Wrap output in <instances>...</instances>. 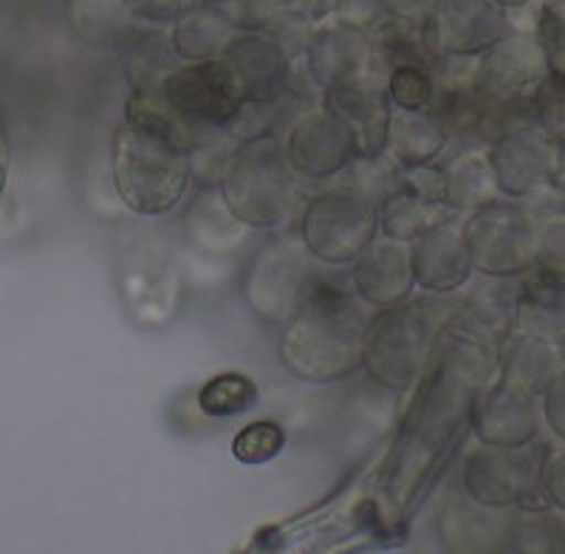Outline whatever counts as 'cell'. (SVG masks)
Returning a JSON list of instances; mask_svg holds the SVG:
<instances>
[{
    "mask_svg": "<svg viewBox=\"0 0 565 554\" xmlns=\"http://www.w3.org/2000/svg\"><path fill=\"white\" fill-rule=\"evenodd\" d=\"M282 445H286V433H282V427L277 425V422L264 419L252 422V425H246L244 430L235 436L232 452H235L238 461L255 467L271 461V458L282 450Z\"/></svg>",
    "mask_w": 565,
    "mask_h": 554,
    "instance_id": "obj_19",
    "label": "cell"
},
{
    "mask_svg": "<svg viewBox=\"0 0 565 554\" xmlns=\"http://www.w3.org/2000/svg\"><path fill=\"white\" fill-rule=\"evenodd\" d=\"M356 260H360L356 264V291L367 303L387 309V306L405 300L413 280L411 249L405 246V241L387 238L385 244L371 241Z\"/></svg>",
    "mask_w": 565,
    "mask_h": 554,
    "instance_id": "obj_12",
    "label": "cell"
},
{
    "mask_svg": "<svg viewBox=\"0 0 565 554\" xmlns=\"http://www.w3.org/2000/svg\"><path fill=\"white\" fill-rule=\"evenodd\" d=\"M221 63L230 72L232 83L244 103H275L289 77V63L277 43L264 38L235 40L224 49Z\"/></svg>",
    "mask_w": 565,
    "mask_h": 554,
    "instance_id": "obj_10",
    "label": "cell"
},
{
    "mask_svg": "<svg viewBox=\"0 0 565 554\" xmlns=\"http://www.w3.org/2000/svg\"><path fill=\"white\" fill-rule=\"evenodd\" d=\"M351 145L328 114H311L291 130L289 159L302 175H331L351 159Z\"/></svg>",
    "mask_w": 565,
    "mask_h": 554,
    "instance_id": "obj_13",
    "label": "cell"
},
{
    "mask_svg": "<svg viewBox=\"0 0 565 554\" xmlns=\"http://www.w3.org/2000/svg\"><path fill=\"white\" fill-rule=\"evenodd\" d=\"M492 173L498 190L509 195H532L557 181V142L548 145L546 128L534 125L507 128L492 148Z\"/></svg>",
    "mask_w": 565,
    "mask_h": 554,
    "instance_id": "obj_8",
    "label": "cell"
},
{
    "mask_svg": "<svg viewBox=\"0 0 565 554\" xmlns=\"http://www.w3.org/2000/svg\"><path fill=\"white\" fill-rule=\"evenodd\" d=\"M537 230L521 206L483 204L467 224L469 260L494 277L518 275L537 260Z\"/></svg>",
    "mask_w": 565,
    "mask_h": 554,
    "instance_id": "obj_3",
    "label": "cell"
},
{
    "mask_svg": "<svg viewBox=\"0 0 565 554\" xmlns=\"http://www.w3.org/2000/svg\"><path fill=\"white\" fill-rule=\"evenodd\" d=\"M422 311H405V303L387 306V315L362 334V360L371 374L391 387L411 385L424 356Z\"/></svg>",
    "mask_w": 565,
    "mask_h": 554,
    "instance_id": "obj_7",
    "label": "cell"
},
{
    "mask_svg": "<svg viewBox=\"0 0 565 554\" xmlns=\"http://www.w3.org/2000/svg\"><path fill=\"white\" fill-rule=\"evenodd\" d=\"M3 181H7V170H3V159H0V190H3Z\"/></svg>",
    "mask_w": 565,
    "mask_h": 554,
    "instance_id": "obj_20",
    "label": "cell"
},
{
    "mask_svg": "<svg viewBox=\"0 0 565 554\" xmlns=\"http://www.w3.org/2000/svg\"><path fill=\"white\" fill-rule=\"evenodd\" d=\"M326 114L340 125L353 156L371 161L387 148L391 99L385 94V85H376L365 74L328 85Z\"/></svg>",
    "mask_w": 565,
    "mask_h": 554,
    "instance_id": "obj_6",
    "label": "cell"
},
{
    "mask_svg": "<svg viewBox=\"0 0 565 554\" xmlns=\"http://www.w3.org/2000/svg\"><path fill=\"white\" fill-rule=\"evenodd\" d=\"M532 465V458L518 456V447L487 445V450L467 461V487L472 498L487 507L521 503L523 496L540 483Z\"/></svg>",
    "mask_w": 565,
    "mask_h": 554,
    "instance_id": "obj_9",
    "label": "cell"
},
{
    "mask_svg": "<svg viewBox=\"0 0 565 554\" xmlns=\"http://www.w3.org/2000/svg\"><path fill=\"white\" fill-rule=\"evenodd\" d=\"M413 241L416 244L411 249V266L418 284L433 291H450L467 280L472 260H469L467 241L452 230L450 221L436 224Z\"/></svg>",
    "mask_w": 565,
    "mask_h": 554,
    "instance_id": "obj_11",
    "label": "cell"
},
{
    "mask_svg": "<svg viewBox=\"0 0 565 554\" xmlns=\"http://www.w3.org/2000/svg\"><path fill=\"white\" fill-rule=\"evenodd\" d=\"M257 387L249 376L244 374H218L215 380L206 382L199 394V405L212 419H226L238 416L255 407Z\"/></svg>",
    "mask_w": 565,
    "mask_h": 554,
    "instance_id": "obj_17",
    "label": "cell"
},
{
    "mask_svg": "<svg viewBox=\"0 0 565 554\" xmlns=\"http://www.w3.org/2000/svg\"><path fill=\"white\" fill-rule=\"evenodd\" d=\"M385 94L398 110H427L436 99V85H433L430 72L416 65H396L387 74Z\"/></svg>",
    "mask_w": 565,
    "mask_h": 554,
    "instance_id": "obj_18",
    "label": "cell"
},
{
    "mask_svg": "<svg viewBox=\"0 0 565 554\" xmlns=\"http://www.w3.org/2000/svg\"><path fill=\"white\" fill-rule=\"evenodd\" d=\"M156 94L181 122L199 128H226L241 108V94L221 57L179 65L161 79Z\"/></svg>",
    "mask_w": 565,
    "mask_h": 554,
    "instance_id": "obj_5",
    "label": "cell"
},
{
    "mask_svg": "<svg viewBox=\"0 0 565 554\" xmlns=\"http://www.w3.org/2000/svg\"><path fill=\"white\" fill-rule=\"evenodd\" d=\"M114 181L134 213H168L190 181V156L175 125L148 110H128L114 139Z\"/></svg>",
    "mask_w": 565,
    "mask_h": 554,
    "instance_id": "obj_1",
    "label": "cell"
},
{
    "mask_svg": "<svg viewBox=\"0 0 565 554\" xmlns=\"http://www.w3.org/2000/svg\"><path fill=\"white\" fill-rule=\"evenodd\" d=\"M478 433L483 445L523 447L537 433V413L529 391L503 380L501 387H494L478 416Z\"/></svg>",
    "mask_w": 565,
    "mask_h": 554,
    "instance_id": "obj_14",
    "label": "cell"
},
{
    "mask_svg": "<svg viewBox=\"0 0 565 554\" xmlns=\"http://www.w3.org/2000/svg\"><path fill=\"white\" fill-rule=\"evenodd\" d=\"M494 190H498V181H494L492 164H487V159L476 153L458 159L450 173H444L447 206H483L494 199Z\"/></svg>",
    "mask_w": 565,
    "mask_h": 554,
    "instance_id": "obj_16",
    "label": "cell"
},
{
    "mask_svg": "<svg viewBox=\"0 0 565 554\" xmlns=\"http://www.w3.org/2000/svg\"><path fill=\"white\" fill-rule=\"evenodd\" d=\"M376 210L367 199L351 193L317 195L302 219V241L326 264H351L373 241Z\"/></svg>",
    "mask_w": 565,
    "mask_h": 554,
    "instance_id": "obj_4",
    "label": "cell"
},
{
    "mask_svg": "<svg viewBox=\"0 0 565 554\" xmlns=\"http://www.w3.org/2000/svg\"><path fill=\"white\" fill-rule=\"evenodd\" d=\"M244 159L230 168L224 179V199L241 221L257 226L280 224L291 215L300 190L286 173L280 156L264 142H252Z\"/></svg>",
    "mask_w": 565,
    "mask_h": 554,
    "instance_id": "obj_2",
    "label": "cell"
},
{
    "mask_svg": "<svg viewBox=\"0 0 565 554\" xmlns=\"http://www.w3.org/2000/svg\"><path fill=\"white\" fill-rule=\"evenodd\" d=\"M447 130H444L441 119L427 110H398V117L391 122L387 130V142H393L396 156L402 164L416 168V164H427L438 150L447 142Z\"/></svg>",
    "mask_w": 565,
    "mask_h": 554,
    "instance_id": "obj_15",
    "label": "cell"
}]
</instances>
